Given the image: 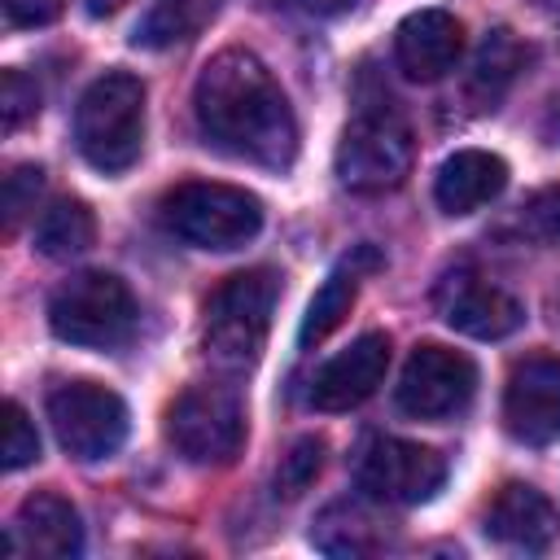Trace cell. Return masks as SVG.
<instances>
[{
	"mask_svg": "<svg viewBox=\"0 0 560 560\" xmlns=\"http://www.w3.org/2000/svg\"><path fill=\"white\" fill-rule=\"evenodd\" d=\"M192 114L206 144L228 158L267 171H284L298 158L293 109L271 70L245 48H223L206 61L192 88Z\"/></svg>",
	"mask_w": 560,
	"mask_h": 560,
	"instance_id": "cell-1",
	"label": "cell"
},
{
	"mask_svg": "<svg viewBox=\"0 0 560 560\" xmlns=\"http://www.w3.org/2000/svg\"><path fill=\"white\" fill-rule=\"evenodd\" d=\"M411 158H416V140H411V127L398 101L385 88H368L363 79L354 96V114L337 144V179L350 192L376 197L407 179Z\"/></svg>",
	"mask_w": 560,
	"mask_h": 560,
	"instance_id": "cell-2",
	"label": "cell"
},
{
	"mask_svg": "<svg viewBox=\"0 0 560 560\" xmlns=\"http://www.w3.org/2000/svg\"><path fill=\"white\" fill-rule=\"evenodd\" d=\"M280 302V276L271 267L228 276L201 315V350L219 372H249L267 346L271 315Z\"/></svg>",
	"mask_w": 560,
	"mask_h": 560,
	"instance_id": "cell-3",
	"label": "cell"
},
{
	"mask_svg": "<svg viewBox=\"0 0 560 560\" xmlns=\"http://www.w3.org/2000/svg\"><path fill=\"white\" fill-rule=\"evenodd\" d=\"M74 140L88 166L122 175L144 149V83L127 70L101 74L74 109Z\"/></svg>",
	"mask_w": 560,
	"mask_h": 560,
	"instance_id": "cell-4",
	"label": "cell"
},
{
	"mask_svg": "<svg viewBox=\"0 0 560 560\" xmlns=\"http://www.w3.org/2000/svg\"><path fill=\"white\" fill-rule=\"evenodd\" d=\"M158 219L171 236L197 249H241L262 228V201L236 184L214 179H184L158 201Z\"/></svg>",
	"mask_w": 560,
	"mask_h": 560,
	"instance_id": "cell-5",
	"label": "cell"
},
{
	"mask_svg": "<svg viewBox=\"0 0 560 560\" xmlns=\"http://www.w3.org/2000/svg\"><path fill=\"white\" fill-rule=\"evenodd\" d=\"M48 324L70 346L114 350L136 328V298L114 271H79L52 293Z\"/></svg>",
	"mask_w": 560,
	"mask_h": 560,
	"instance_id": "cell-6",
	"label": "cell"
},
{
	"mask_svg": "<svg viewBox=\"0 0 560 560\" xmlns=\"http://www.w3.org/2000/svg\"><path fill=\"white\" fill-rule=\"evenodd\" d=\"M166 438L192 464H232L245 446V407L228 385H188L166 407Z\"/></svg>",
	"mask_w": 560,
	"mask_h": 560,
	"instance_id": "cell-7",
	"label": "cell"
},
{
	"mask_svg": "<svg viewBox=\"0 0 560 560\" xmlns=\"http://www.w3.org/2000/svg\"><path fill=\"white\" fill-rule=\"evenodd\" d=\"M48 420L66 455L92 464L127 442V402L96 381H61L48 389Z\"/></svg>",
	"mask_w": 560,
	"mask_h": 560,
	"instance_id": "cell-8",
	"label": "cell"
},
{
	"mask_svg": "<svg viewBox=\"0 0 560 560\" xmlns=\"http://www.w3.org/2000/svg\"><path fill=\"white\" fill-rule=\"evenodd\" d=\"M472 394H477V363L464 350H451L438 341L416 346L394 385L398 411H407L416 420H446V416L464 411L472 402Z\"/></svg>",
	"mask_w": 560,
	"mask_h": 560,
	"instance_id": "cell-9",
	"label": "cell"
},
{
	"mask_svg": "<svg viewBox=\"0 0 560 560\" xmlns=\"http://www.w3.org/2000/svg\"><path fill=\"white\" fill-rule=\"evenodd\" d=\"M359 486L376 503H429L446 481V459L407 438H372L359 451Z\"/></svg>",
	"mask_w": 560,
	"mask_h": 560,
	"instance_id": "cell-10",
	"label": "cell"
},
{
	"mask_svg": "<svg viewBox=\"0 0 560 560\" xmlns=\"http://www.w3.org/2000/svg\"><path fill=\"white\" fill-rule=\"evenodd\" d=\"M503 424L525 446L560 442V359L529 354L512 368L503 389Z\"/></svg>",
	"mask_w": 560,
	"mask_h": 560,
	"instance_id": "cell-11",
	"label": "cell"
},
{
	"mask_svg": "<svg viewBox=\"0 0 560 560\" xmlns=\"http://www.w3.org/2000/svg\"><path fill=\"white\" fill-rule=\"evenodd\" d=\"M433 306L455 332L477 337V341H499L525 324V306L508 289H499L464 267L442 276V284L433 289Z\"/></svg>",
	"mask_w": 560,
	"mask_h": 560,
	"instance_id": "cell-12",
	"label": "cell"
},
{
	"mask_svg": "<svg viewBox=\"0 0 560 560\" xmlns=\"http://www.w3.org/2000/svg\"><path fill=\"white\" fill-rule=\"evenodd\" d=\"M389 368V337L385 332H363L354 337L341 354H332L315 381H311V407L315 411H350L376 394Z\"/></svg>",
	"mask_w": 560,
	"mask_h": 560,
	"instance_id": "cell-13",
	"label": "cell"
},
{
	"mask_svg": "<svg viewBox=\"0 0 560 560\" xmlns=\"http://www.w3.org/2000/svg\"><path fill=\"white\" fill-rule=\"evenodd\" d=\"M459 52H464V26L446 9L407 13L394 31V61L416 83H438L442 74H451Z\"/></svg>",
	"mask_w": 560,
	"mask_h": 560,
	"instance_id": "cell-14",
	"label": "cell"
},
{
	"mask_svg": "<svg viewBox=\"0 0 560 560\" xmlns=\"http://www.w3.org/2000/svg\"><path fill=\"white\" fill-rule=\"evenodd\" d=\"M481 529H486L490 542H499V547H508V551H529V556H538V551H547V547L556 542V534H560V512H556V503H551L542 490H534V486H525V481H508V486L490 499Z\"/></svg>",
	"mask_w": 560,
	"mask_h": 560,
	"instance_id": "cell-15",
	"label": "cell"
},
{
	"mask_svg": "<svg viewBox=\"0 0 560 560\" xmlns=\"http://www.w3.org/2000/svg\"><path fill=\"white\" fill-rule=\"evenodd\" d=\"M13 556H39V560H70L83 551V525L70 499L52 494V490H35L31 499H22L13 525H9V542Z\"/></svg>",
	"mask_w": 560,
	"mask_h": 560,
	"instance_id": "cell-16",
	"label": "cell"
},
{
	"mask_svg": "<svg viewBox=\"0 0 560 560\" xmlns=\"http://www.w3.org/2000/svg\"><path fill=\"white\" fill-rule=\"evenodd\" d=\"M508 188V162L486 149L451 153L433 175V201L442 214H472Z\"/></svg>",
	"mask_w": 560,
	"mask_h": 560,
	"instance_id": "cell-17",
	"label": "cell"
},
{
	"mask_svg": "<svg viewBox=\"0 0 560 560\" xmlns=\"http://www.w3.org/2000/svg\"><path fill=\"white\" fill-rule=\"evenodd\" d=\"M376 267H381V254H376L372 245H354V254H346V258L324 276V284L315 289V298H311V306H306V315H302V328H298V346H302V350L319 346L332 328H341V319L350 315V306H354V298H359V280H363L368 271H376Z\"/></svg>",
	"mask_w": 560,
	"mask_h": 560,
	"instance_id": "cell-18",
	"label": "cell"
},
{
	"mask_svg": "<svg viewBox=\"0 0 560 560\" xmlns=\"http://www.w3.org/2000/svg\"><path fill=\"white\" fill-rule=\"evenodd\" d=\"M311 542L324 556H381L394 542V529L363 499H337L315 516Z\"/></svg>",
	"mask_w": 560,
	"mask_h": 560,
	"instance_id": "cell-19",
	"label": "cell"
},
{
	"mask_svg": "<svg viewBox=\"0 0 560 560\" xmlns=\"http://www.w3.org/2000/svg\"><path fill=\"white\" fill-rule=\"evenodd\" d=\"M521 66H525L521 39H516L508 26H494V31L481 39V48H477V57H472V70H468V79H464L468 105H472V109H494V105L508 96V88L516 83Z\"/></svg>",
	"mask_w": 560,
	"mask_h": 560,
	"instance_id": "cell-20",
	"label": "cell"
},
{
	"mask_svg": "<svg viewBox=\"0 0 560 560\" xmlns=\"http://www.w3.org/2000/svg\"><path fill=\"white\" fill-rule=\"evenodd\" d=\"M92 241H96V214L74 197L52 201L35 219V249L44 258H74V254L92 249Z\"/></svg>",
	"mask_w": 560,
	"mask_h": 560,
	"instance_id": "cell-21",
	"label": "cell"
},
{
	"mask_svg": "<svg viewBox=\"0 0 560 560\" xmlns=\"http://www.w3.org/2000/svg\"><path fill=\"white\" fill-rule=\"evenodd\" d=\"M223 0H153V9L144 13V22L136 26V44L144 48H171L192 39L219 9Z\"/></svg>",
	"mask_w": 560,
	"mask_h": 560,
	"instance_id": "cell-22",
	"label": "cell"
},
{
	"mask_svg": "<svg viewBox=\"0 0 560 560\" xmlns=\"http://www.w3.org/2000/svg\"><path fill=\"white\" fill-rule=\"evenodd\" d=\"M508 236L525 245H560V184H547L525 197L508 223Z\"/></svg>",
	"mask_w": 560,
	"mask_h": 560,
	"instance_id": "cell-23",
	"label": "cell"
},
{
	"mask_svg": "<svg viewBox=\"0 0 560 560\" xmlns=\"http://www.w3.org/2000/svg\"><path fill=\"white\" fill-rule=\"evenodd\" d=\"M319 468H324V442H319V438H302V442H293L289 455H284L280 468H276V494L298 499L302 490L315 486Z\"/></svg>",
	"mask_w": 560,
	"mask_h": 560,
	"instance_id": "cell-24",
	"label": "cell"
},
{
	"mask_svg": "<svg viewBox=\"0 0 560 560\" xmlns=\"http://www.w3.org/2000/svg\"><path fill=\"white\" fill-rule=\"evenodd\" d=\"M35 114H39V88H35V79L22 74V70H4L0 74V127L13 136Z\"/></svg>",
	"mask_w": 560,
	"mask_h": 560,
	"instance_id": "cell-25",
	"label": "cell"
},
{
	"mask_svg": "<svg viewBox=\"0 0 560 560\" xmlns=\"http://www.w3.org/2000/svg\"><path fill=\"white\" fill-rule=\"evenodd\" d=\"M39 192H44V171L39 166H13L9 175H4V232L13 236L18 232V223L35 210V201H39Z\"/></svg>",
	"mask_w": 560,
	"mask_h": 560,
	"instance_id": "cell-26",
	"label": "cell"
},
{
	"mask_svg": "<svg viewBox=\"0 0 560 560\" xmlns=\"http://www.w3.org/2000/svg\"><path fill=\"white\" fill-rule=\"evenodd\" d=\"M0 451H4V468L9 472H18V468L39 459V433L26 420L22 402H4V446Z\"/></svg>",
	"mask_w": 560,
	"mask_h": 560,
	"instance_id": "cell-27",
	"label": "cell"
},
{
	"mask_svg": "<svg viewBox=\"0 0 560 560\" xmlns=\"http://www.w3.org/2000/svg\"><path fill=\"white\" fill-rule=\"evenodd\" d=\"M61 9L66 0H4L9 26H48L61 18Z\"/></svg>",
	"mask_w": 560,
	"mask_h": 560,
	"instance_id": "cell-28",
	"label": "cell"
},
{
	"mask_svg": "<svg viewBox=\"0 0 560 560\" xmlns=\"http://www.w3.org/2000/svg\"><path fill=\"white\" fill-rule=\"evenodd\" d=\"M127 0H88V13L92 18H109V13H118Z\"/></svg>",
	"mask_w": 560,
	"mask_h": 560,
	"instance_id": "cell-29",
	"label": "cell"
},
{
	"mask_svg": "<svg viewBox=\"0 0 560 560\" xmlns=\"http://www.w3.org/2000/svg\"><path fill=\"white\" fill-rule=\"evenodd\" d=\"M551 319H556V328H560V293L551 298Z\"/></svg>",
	"mask_w": 560,
	"mask_h": 560,
	"instance_id": "cell-30",
	"label": "cell"
}]
</instances>
